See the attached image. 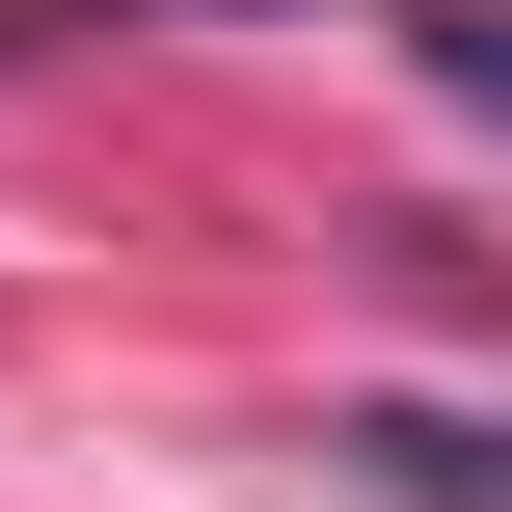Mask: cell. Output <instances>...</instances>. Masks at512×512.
<instances>
[{
    "mask_svg": "<svg viewBox=\"0 0 512 512\" xmlns=\"http://www.w3.org/2000/svg\"><path fill=\"white\" fill-rule=\"evenodd\" d=\"M405 54H432V81H459V108L512 135V0H405Z\"/></svg>",
    "mask_w": 512,
    "mask_h": 512,
    "instance_id": "obj_2",
    "label": "cell"
},
{
    "mask_svg": "<svg viewBox=\"0 0 512 512\" xmlns=\"http://www.w3.org/2000/svg\"><path fill=\"white\" fill-rule=\"evenodd\" d=\"M324 459L378 512H512V405H324Z\"/></svg>",
    "mask_w": 512,
    "mask_h": 512,
    "instance_id": "obj_1",
    "label": "cell"
}]
</instances>
